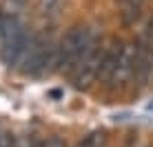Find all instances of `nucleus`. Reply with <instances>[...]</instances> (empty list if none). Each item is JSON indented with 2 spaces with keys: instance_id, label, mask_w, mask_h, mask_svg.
Wrapping results in <instances>:
<instances>
[{
  "instance_id": "39448f33",
  "label": "nucleus",
  "mask_w": 153,
  "mask_h": 147,
  "mask_svg": "<svg viewBox=\"0 0 153 147\" xmlns=\"http://www.w3.org/2000/svg\"><path fill=\"white\" fill-rule=\"evenodd\" d=\"M135 60H138V43H120L118 60H115L109 87L111 89H124L135 76Z\"/></svg>"
},
{
  "instance_id": "1a4fd4ad",
  "label": "nucleus",
  "mask_w": 153,
  "mask_h": 147,
  "mask_svg": "<svg viewBox=\"0 0 153 147\" xmlns=\"http://www.w3.org/2000/svg\"><path fill=\"white\" fill-rule=\"evenodd\" d=\"M60 2H62V0H38V4H36V11H38L40 18L49 20V18H53V16L58 14V9H60Z\"/></svg>"
},
{
  "instance_id": "7ed1b4c3",
  "label": "nucleus",
  "mask_w": 153,
  "mask_h": 147,
  "mask_svg": "<svg viewBox=\"0 0 153 147\" xmlns=\"http://www.w3.org/2000/svg\"><path fill=\"white\" fill-rule=\"evenodd\" d=\"M104 49H107V47H104L102 40H100V43H96L80 58V62L76 65V69L71 71V82H73V87H76V89H89L93 82L98 80Z\"/></svg>"
},
{
  "instance_id": "20e7f679",
  "label": "nucleus",
  "mask_w": 153,
  "mask_h": 147,
  "mask_svg": "<svg viewBox=\"0 0 153 147\" xmlns=\"http://www.w3.org/2000/svg\"><path fill=\"white\" fill-rule=\"evenodd\" d=\"M29 40H31V34L25 29V25L20 20L13 22L0 38V58L9 67H18V60L22 56V51L27 49Z\"/></svg>"
},
{
  "instance_id": "9d476101",
  "label": "nucleus",
  "mask_w": 153,
  "mask_h": 147,
  "mask_svg": "<svg viewBox=\"0 0 153 147\" xmlns=\"http://www.w3.org/2000/svg\"><path fill=\"white\" fill-rule=\"evenodd\" d=\"M102 145H104V132H93L84 136L82 143H78V147H102Z\"/></svg>"
},
{
  "instance_id": "6e6552de",
  "label": "nucleus",
  "mask_w": 153,
  "mask_h": 147,
  "mask_svg": "<svg viewBox=\"0 0 153 147\" xmlns=\"http://www.w3.org/2000/svg\"><path fill=\"white\" fill-rule=\"evenodd\" d=\"M29 0H0V16L7 20H18L27 9Z\"/></svg>"
},
{
  "instance_id": "423d86ee",
  "label": "nucleus",
  "mask_w": 153,
  "mask_h": 147,
  "mask_svg": "<svg viewBox=\"0 0 153 147\" xmlns=\"http://www.w3.org/2000/svg\"><path fill=\"white\" fill-rule=\"evenodd\" d=\"M118 51H120V43H111L104 49V56H102V65H100V74H98V80L109 85L111 80V74H113V67H115V60H118Z\"/></svg>"
},
{
  "instance_id": "0eeeda50",
  "label": "nucleus",
  "mask_w": 153,
  "mask_h": 147,
  "mask_svg": "<svg viewBox=\"0 0 153 147\" xmlns=\"http://www.w3.org/2000/svg\"><path fill=\"white\" fill-rule=\"evenodd\" d=\"M120 4H122V11H120L122 25L124 27H133V25L142 18L146 0H120Z\"/></svg>"
},
{
  "instance_id": "f03ea898",
  "label": "nucleus",
  "mask_w": 153,
  "mask_h": 147,
  "mask_svg": "<svg viewBox=\"0 0 153 147\" xmlns=\"http://www.w3.org/2000/svg\"><path fill=\"white\" fill-rule=\"evenodd\" d=\"M18 69L29 76H42L56 69V45L45 36H31L27 49L18 60Z\"/></svg>"
},
{
  "instance_id": "9b49d317",
  "label": "nucleus",
  "mask_w": 153,
  "mask_h": 147,
  "mask_svg": "<svg viewBox=\"0 0 153 147\" xmlns=\"http://www.w3.org/2000/svg\"><path fill=\"white\" fill-rule=\"evenodd\" d=\"M42 147H65V143L60 138H49L47 143H42Z\"/></svg>"
},
{
  "instance_id": "f257e3e1",
  "label": "nucleus",
  "mask_w": 153,
  "mask_h": 147,
  "mask_svg": "<svg viewBox=\"0 0 153 147\" xmlns=\"http://www.w3.org/2000/svg\"><path fill=\"white\" fill-rule=\"evenodd\" d=\"M96 43H100L98 31L89 25H76L62 36V40L56 45V71L69 74L76 69L80 58L91 49Z\"/></svg>"
}]
</instances>
